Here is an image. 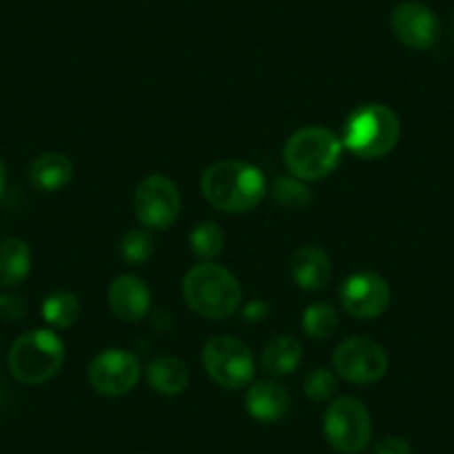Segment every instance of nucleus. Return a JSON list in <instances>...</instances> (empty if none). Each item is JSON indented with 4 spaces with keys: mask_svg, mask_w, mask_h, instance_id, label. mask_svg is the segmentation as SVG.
<instances>
[{
    "mask_svg": "<svg viewBox=\"0 0 454 454\" xmlns=\"http://www.w3.org/2000/svg\"><path fill=\"white\" fill-rule=\"evenodd\" d=\"M119 252L128 265H143L154 254V239L143 227H134L123 234Z\"/></svg>",
    "mask_w": 454,
    "mask_h": 454,
    "instance_id": "5701e85b",
    "label": "nucleus"
},
{
    "mask_svg": "<svg viewBox=\"0 0 454 454\" xmlns=\"http://www.w3.org/2000/svg\"><path fill=\"white\" fill-rule=\"evenodd\" d=\"M74 178V165L69 156L60 152H45L29 165V183L38 192H60Z\"/></svg>",
    "mask_w": 454,
    "mask_h": 454,
    "instance_id": "dca6fc26",
    "label": "nucleus"
},
{
    "mask_svg": "<svg viewBox=\"0 0 454 454\" xmlns=\"http://www.w3.org/2000/svg\"><path fill=\"white\" fill-rule=\"evenodd\" d=\"M270 312V305L265 303V301H250V303L243 308V318L250 323H256V321H263L265 317H268Z\"/></svg>",
    "mask_w": 454,
    "mask_h": 454,
    "instance_id": "bb28decb",
    "label": "nucleus"
},
{
    "mask_svg": "<svg viewBox=\"0 0 454 454\" xmlns=\"http://www.w3.org/2000/svg\"><path fill=\"white\" fill-rule=\"evenodd\" d=\"M7 364L16 381L25 386H43L63 368L65 343L50 330H29L16 339Z\"/></svg>",
    "mask_w": 454,
    "mask_h": 454,
    "instance_id": "39448f33",
    "label": "nucleus"
},
{
    "mask_svg": "<svg viewBox=\"0 0 454 454\" xmlns=\"http://www.w3.org/2000/svg\"><path fill=\"white\" fill-rule=\"evenodd\" d=\"M339 299L348 314L361 321H370V318H379L390 308L392 292L381 274L356 272L343 281Z\"/></svg>",
    "mask_w": 454,
    "mask_h": 454,
    "instance_id": "f8f14e48",
    "label": "nucleus"
},
{
    "mask_svg": "<svg viewBox=\"0 0 454 454\" xmlns=\"http://www.w3.org/2000/svg\"><path fill=\"white\" fill-rule=\"evenodd\" d=\"M200 192L214 209L243 214L265 199L268 183L256 165L246 160H216L200 178Z\"/></svg>",
    "mask_w": 454,
    "mask_h": 454,
    "instance_id": "f257e3e1",
    "label": "nucleus"
},
{
    "mask_svg": "<svg viewBox=\"0 0 454 454\" xmlns=\"http://www.w3.org/2000/svg\"><path fill=\"white\" fill-rule=\"evenodd\" d=\"M370 454H412V445L403 436H383L372 445Z\"/></svg>",
    "mask_w": 454,
    "mask_h": 454,
    "instance_id": "a878e982",
    "label": "nucleus"
},
{
    "mask_svg": "<svg viewBox=\"0 0 454 454\" xmlns=\"http://www.w3.org/2000/svg\"><path fill=\"white\" fill-rule=\"evenodd\" d=\"M401 137V121L395 109L368 103L348 116L343 147L364 160H377L390 154Z\"/></svg>",
    "mask_w": 454,
    "mask_h": 454,
    "instance_id": "7ed1b4c3",
    "label": "nucleus"
},
{
    "mask_svg": "<svg viewBox=\"0 0 454 454\" xmlns=\"http://www.w3.org/2000/svg\"><path fill=\"white\" fill-rule=\"evenodd\" d=\"M292 278L305 292H318L332 281V261L318 246H303L292 256Z\"/></svg>",
    "mask_w": 454,
    "mask_h": 454,
    "instance_id": "2eb2a0df",
    "label": "nucleus"
},
{
    "mask_svg": "<svg viewBox=\"0 0 454 454\" xmlns=\"http://www.w3.org/2000/svg\"><path fill=\"white\" fill-rule=\"evenodd\" d=\"M448 36H450V41L454 43V14L450 16V20H448Z\"/></svg>",
    "mask_w": 454,
    "mask_h": 454,
    "instance_id": "c756f323",
    "label": "nucleus"
},
{
    "mask_svg": "<svg viewBox=\"0 0 454 454\" xmlns=\"http://www.w3.org/2000/svg\"><path fill=\"white\" fill-rule=\"evenodd\" d=\"M303 392L309 401H327L336 392V377L327 368L309 370L303 379Z\"/></svg>",
    "mask_w": 454,
    "mask_h": 454,
    "instance_id": "393cba45",
    "label": "nucleus"
},
{
    "mask_svg": "<svg viewBox=\"0 0 454 454\" xmlns=\"http://www.w3.org/2000/svg\"><path fill=\"white\" fill-rule=\"evenodd\" d=\"M301 359H303V348L299 340L292 336H274L263 348L261 365L272 377H287L299 368Z\"/></svg>",
    "mask_w": 454,
    "mask_h": 454,
    "instance_id": "6ab92c4d",
    "label": "nucleus"
},
{
    "mask_svg": "<svg viewBox=\"0 0 454 454\" xmlns=\"http://www.w3.org/2000/svg\"><path fill=\"white\" fill-rule=\"evenodd\" d=\"M183 296L194 314L209 321H223L239 312L243 287L230 270L212 261H203L183 278Z\"/></svg>",
    "mask_w": 454,
    "mask_h": 454,
    "instance_id": "f03ea898",
    "label": "nucleus"
},
{
    "mask_svg": "<svg viewBox=\"0 0 454 454\" xmlns=\"http://www.w3.org/2000/svg\"><path fill=\"white\" fill-rule=\"evenodd\" d=\"M109 308L121 321L137 323L147 317L152 308V292L143 278L134 274H121L112 281L107 290Z\"/></svg>",
    "mask_w": 454,
    "mask_h": 454,
    "instance_id": "ddd939ff",
    "label": "nucleus"
},
{
    "mask_svg": "<svg viewBox=\"0 0 454 454\" xmlns=\"http://www.w3.org/2000/svg\"><path fill=\"white\" fill-rule=\"evenodd\" d=\"M327 445L339 454H361L372 439V417L356 396H339L323 417Z\"/></svg>",
    "mask_w": 454,
    "mask_h": 454,
    "instance_id": "423d86ee",
    "label": "nucleus"
},
{
    "mask_svg": "<svg viewBox=\"0 0 454 454\" xmlns=\"http://www.w3.org/2000/svg\"><path fill=\"white\" fill-rule=\"evenodd\" d=\"M134 214L147 230H168L181 214V192L172 178L150 174L134 192Z\"/></svg>",
    "mask_w": 454,
    "mask_h": 454,
    "instance_id": "1a4fd4ad",
    "label": "nucleus"
},
{
    "mask_svg": "<svg viewBox=\"0 0 454 454\" xmlns=\"http://www.w3.org/2000/svg\"><path fill=\"white\" fill-rule=\"evenodd\" d=\"M43 318L50 323L51 327H72L74 323L81 317V301L74 292L69 290H56L51 294H47V299L43 301Z\"/></svg>",
    "mask_w": 454,
    "mask_h": 454,
    "instance_id": "aec40b11",
    "label": "nucleus"
},
{
    "mask_svg": "<svg viewBox=\"0 0 454 454\" xmlns=\"http://www.w3.org/2000/svg\"><path fill=\"white\" fill-rule=\"evenodd\" d=\"M145 374L152 390L165 396L181 395L190 386V368L185 365V361L172 355L156 356L154 361H150Z\"/></svg>",
    "mask_w": 454,
    "mask_h": 454,
    "instance_id": "f3484780",
    "label": "nucleus"
},
{
    "mask_svg": "<svg viewBox=\"0 0 454 454\" xmlns=\"http://www.w3.org/2000/svg\"><path fill=\"white\" fill-rule=\"evenodd\" d=\"M203 368L218 387L241 390L254 377V356L243 340L218 334L205 343Z\"/></svg>",
    "mask_w": 454,
    "mask_h": 454,
    "instance_id": "0eeeda50",
    "label": "nucleus"
},
{
    "mask_svg": "<svg viewBox=\"0 0 454 454\" xmlns=\"http://www.w3.org/2000/svg\"><path fill=\"white\" fill-rule=\"evenodd\" d=\"M246 408L259 423H278L290 414L292 396L281 383L259 381L247 390Z\"/></svg>",
    "mask_w": 454,
    "mask_h": 454,
    "instance_id": "4468645a",
    "label": "nucleus"
},
{
    "mask_svg": "<svg viewBox=\"0 0 454 454\" xmlns=\"http://www.w3.org/2000/svg\"><path fill=\"white\" fill-rule=\"evenodd\" d=\"M343 141L327 128L296 129L283 147V160L292 176L301 181H321L330 176L343 156Z\"/></svg>",
    "mask_w": 454,
    "mask_h": 454,
    "instance_id": "20e7f679",
    "label": "nucleus"
},
{
    "mask_svg": "<svg viewBox=\"0 0 454 454\" xmlns=\"http://www.w3.org/2000/svg\"><path fill=\"white\" fill-rule=\"evenodd\" d=\"M5 183H7V169H5V163L0 160V194H3V190H5Z\"/></svg>",
    "mask_w": 454,
    "mask_h": 454,
    "instance_id": "c85d7f7f",
    "label": "nucleus"
},
{
    "mask_svg": "<svg viewBox=\"0 0 454 454\" xmlns=\"http://www.w3.org/2000/svg\"><path fill=\"white\" fill-rule=\"evenodd\" d=\"M190 250L200 261H214L221 256V252L225 250V232L221 225L212 221L199 223L190 234Z\"/></svg>",
    "mask_w": 454,
    "mask_h": 454,
    "instance_id": "412c9836",
    "label": "nucleus"
},
{
    "mask_svg": "<svg viewBox=\"0 0 454 454\" xmlns=\"http://www.w3.org/2000/svg\"><path fill=\"white\" fill-rule=\"evenodd\" d=\"M29 272H32V250L27 241L10 237L0 243V286H20Z\"/></svg>",
    "mask_w": 454,
    "mask_h": 454,
    "instance_id": "a211bd4d",
    "label": "nucleus"
},
{
    "mask_svg": "<svg viewBox=\"0 0 454 454\" xmlns=\"http://www.w3.org/2000/svg\"><path fill=\"white\" fill-rule=\"evenodd\" d=\"M339 327V314L330 303H312L303 312V330L312 339H330L334 330Z\"/></svg>",
    "mask_w": 454,
    "mask_h": 454,
    "instance_id": "4be33fe9",
    "label": "nucleus"
},
{
    "mask_svg": "<svg viewBox=\"0 0 454 454\" xmlns=\"http://www.w3.org/2000/svg\"><path fill=\"white\" fill-rule=\"evenodd\" d=\"M390 32L403 47L427 51L439 43L441 20L434 12L419 0H403L390 12Z\"/></svg>",
    "mask_w": 454,
    "mask_h": 454,
    "instance_id": "9b49d317",
    "label": "nucleus"
},
{
    "mask_svg": "<svg viewBox=\"0 0 454 454\" xmlns=\"http://www.w3.org/2000/svg\"><path fill=\"white\" fill-rule=\"evenodd\" d=\"M332 365L340 379L365 386L386 377L390 359L381 343L370 336H350L339 343L332 356Z\"/></svg>",
    "mask_w": 454,
    "mask_h": 454,
    "instance_id": "6e6552de",
    "label": "nucleus"
},
{
    "mask_svg": "<svg viewBox=\"0 0 454 454\" xmlns=\"http://www.w3.org/2000/svg\"><path fill=\"white\" fill-rule=\"evenodd\" d=\"M141 372V361L134 352L109 348L91 359L90 383L103 396H123L137 387Z\"/></svg>",
    "mask_w": 454,
    "mask_h": 454,
    "instance_id": "9d476101",
    "label": "nucleus"
},
{
    "mask_svg": "<svg viewBox=\"0 0 454 454\" xmlns=\"http://www.w3.org/2000/svg\"><path fill=\"white\" fill-rule=\"evenodd\" d=\"M272 194L274 200L287 209H303L305 205L312 200L309 187L296 176H278L277 181H274Z\"/></svg>",
    "mask_w": 454,
    "mask_h": 454,
    "instance_id": "b1692460",
    "label": "nucleus"
},
{
    "mask_svg": "<svg viewBox=\"0 0 454 454\" xmlns=\"http://www.w3.org/2000/svg\"><path fill=\"white\" fill-rule=\"evenodd\" d=\"M0 312L5 314L7 318H20L25 312V305L20 303V296H3L0 299Z\"/></svg>",
    "mask_w": 454,
    "mask_h": 454,
    "instance_id": "cd10ccee",
    "label": "nucleus"
}]
</instances>
